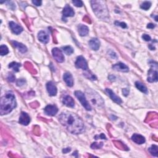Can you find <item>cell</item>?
<instances>
[{
    "label": "cell",
    "instance_id": "cell-26",
    "mask_svg": "<svg viewBox=\"0 0 158 158\" xmlns=\"http://www.w3.org/2000/svg\"><path fill=\"white\" fill-rule=\"evenodd\" d=\"M63 50L64 51V52L68 55H70L74 53L73 48L70 47V46H66V47H63Z\"/></svg>",
    "mask_w": 158,
    "mask_h": 158
},
{
    "label": "cell",
    "instance_id": "cell-19",
    "mask_svg": "<svg viewBox=\"0 0 158 158\" xmlns=\"http://www.w3.org/2000/svg\"><path fill=\"white\" fill-rule=\"evenodd\" d=\"M63 79L64 80L65 82L66 85H67L68 86H72L74 85V80L72 75H71L69 72H66L63 75Z\"/></svg>",
    "mask_w": 158,
    "mask_h": 158
},
{
    "label": "cell",
    "instance_id": "cell-14",
    "mask_svg": "<svg viewBox=\"0 0 158 158\" xmlns=\"http://www.w3.org/2000/svg\"><path fill=\"white\" fill-rule=\"evenodd\" d=\"M47 88L50 96H56L57 94V88L52 81H49L47 84Z\"/></svg>",
    "mask_w": 158,
    "mask_h": 158
},
{
    "label": "cell",
    "instance_id": "cell-40",
    "mask_svg": "<svg viewBox=\"0 0 158 158\" xmlns=\"http://www.w3.org/2000/svg\"><path fill=\"white\" fill-rule=\"evenodd\" d=\"M155 27V24H148L147 25V28H148V29H154Z\"/></svg>",
    "mask_w": 158,
    "mask_h": 158
},
{
    "label": "cell",
    "instance_id": "cell-12",
    "mask_svg": "<svg viewBox=\"0 0 158 158\" xmlns=\"http://www.w3.org/2000/svg\"><path fill=\"white\" fill-rule=\"evenodd\" d=\"M9 27L12 32L16 35H19L23 31V28L21 26L12 21L9 22Z\"/></svg>",
    "mask_w": 158,
    "mask_h": 158
},
{
    "label": "cell",
    "instance_id": "cell-35",
    "mask_svg": "<svg viewBox=\"0 0 158 158\" xmlns=\"http://www.w3.org/2000/svg\"><path fill=\"white\" fill-rule=\"evenodd\" d=\"M25 83V80L24 79H19L17 81V85L19 86H21L24 85Z\"/></svg>",
    "mask_w": 158,
    "mask_h": 158
},
{
    "label": "cell",
    "instance_id": "cell-2",
    "mask_svg": "<svg viewBox=\"0 0 158 158\" xmlns=\"http://www.w3.org/2000/svg\"><path fill=\"white\" fill-rule=\"evenodd\" d=\"M17 103L15 96L11 91L6 93L1 98L0 101V114H8L16 107Z\"/></svg>",
    "mask_w": 158,
    "mask_h": 158
},
{
    "label": "cell",
    "instance_id": "cell-25",
    "mask_svg": "<svg viewBox=\"0 0 158 158\" xmlns=\"http://www.w3.org/2000/svg\"><path fill=\"white\" fill-rule=\"evenodd\" d=\"M21 66L20 63H17L16 62H13L11 64H9V68L13 69L15 72H19V68Z\"/></svg>",
    "mask_w": 158,
    "mask_h": 158
},
{
    "label": "cell",
    "instance_id": "cell-13",
    "mask_svg": "<svg viewBox=\"0 0 158 158\" xmlns=\"http://www.w3.org/2000/svg\"><path fill=\"white\" fill-rule=\"evenodd\" d=\"M30 122V116L24 112H22L19 118V123L24 125H27Z\"/></svg>",
    "mask_w": 158,
    "mask_h": 158
},
{
    "label": "cell",
    "instance_id": "cell-16",
    "mask_svg": "<svg viewBox=\"0 0 158 158\" xmlns=\"http://www.w3.org/2000/svg\"><path fill=\"white\" fill-rule=\"evenodd\" d=\"M62 102L64 104L68 107H70V108H73L75 105L73 98L69 95H65L62 99Z\"/></svg>",
    "mask_w": 158,
    "mask_h": 158
},
{
    "label": "cell",
    "instance_id": "cell-18",
    "mask_svg": "<svg viewBox=\"0 0 158 158\" xmlns=\"http://www.w3.org/2000/svg\"><path fill=\"white\" fill-rule=\"evenodd\" d=\"M89 45L90 48L92 49L94 51H97L99 49L100 47V40L96 38H94L91 39L89 42Z\"/></svg>",
    "mask_w": 158,
    "mask_h": 158
},
{
    "label": "cell",
    "instance_id": "cell-4",
    "mask_svg": "<svg viewBox=\"0 0 158 158\" xmlns=\"http://www.w3.org/2000/svg\"><path fill=\"white\" fill-rule=\"evenodd\" d=\"M86 94L88 98L90 103L93 104L94 106L97 107V108H100V107H102L104 105V101L103 98L96 91L91 90H88L86 91Z\"/></svg>",
    "mask_w": 158,
    "mask_h": 158
},
{
    "label": "cell",
    "instance_id": "cell-17",
    "mask_svg": "<svg viewBox=\"0 0 158 158\" xmlns=\"http://www.w3.org/2000/svg\"><path fill=\"white\" fill-rule=\"evenodd\" d=\"M63 14V18L68 17H73L75 15V13L73 9L68 4L66 5L65 8H64Z\"/></svg>",
    "mask_w": 158,
    "mask_h": 158
},
{
    "label": "cell",
    "instance_id": "cell-24",
    "mask_svg": "<svg viewBox=\"0 0 158 158\" xmlns=\"http://www.w3.org/2000/svg\"><path fill=\"white\" fill-rule=\"evenodd\" d=\"M158 147L157 146L155 145H152L150 148H149L148 149V151L149 152L151 153V155L154 156L155 157H157V155H158Z\"/></svg>",
    "mask_w": 158,
    "mask_h": 158
},
{
    "label": "cell",
    "instance_id": "cell-23",
    "mask_svg": "<svg viewBox=\"0 0 158 158\" xmlns=\"http://www.w3.org/2000/svg\"><path fill=\"white\" fill-rule=\"evenodd\" d=\"M135 86L137 88L141 91V92H143L145 94L148 93V89L146 87V86L143 84H141V82H140V81H136Z\"/></svg>",
    "mask_w": 158,
    "mask_h": 158
},
{
    "label": "cell",
    "instance_id": "cell-29",
    "mask_svg": "<svg viewBox=\"0 0 158 158\" xmlns=\"http://www.w3.org/2000/svg\"><path fill=\"white\" fill-rule=\"evenodd\" d=\"M103 143H100V144H98V143H93L91 145V148L92 149H99L100 148L103 146Z\"/></svg>",
    "mask_w": 158,
    "mask_h": 158
},
{
    "label": "cell",
    "instance_id": "cell-31",
    "mask_svg": "<svg viewBox=\"0 0 158 158\" xmlns=\"http://www.w3.org/2000/svg\"><path fill=\"white\" fill-rule=\"evenodd\" d=\"M5 3H7V6L11 9L14 10L15 9H16V5L14 4L13 1H6Z\"/></svg>",
    "mask_w": 158,
    "mask_h": 158
},
{
    "label": "cell",
    "instance_id": "cell-15",
    "mask_svg": "<svg viewBox=\"0 0 158 158\" xmlns=\"http://www.w3.org/2000/svg\"><path fill=\"white\" fill-rule=\"evenodd\" d=\"M38 38L41 42L47 44L49 41V35L45 31H40L38 35Z\"/></svg>",
    "mask_w": 158,
    "mask_h": 158
},
{
    "label": "cell",
    "instance_id": "cell-1",
    "mask_svg": "<svg viewBox=\"0 0 158 158\" xmlns=\"http://www.w3.org/2000/svg\"><path fill=\"white\" fill-rule=\"evenodd\" d=\"M59 120L65 128L72 134H79L84 130V124L79 117L69 112H63L59 116Z\"/></svg>",
    "mask_w": 158,
    "mask_h": 158
},
{
    "label": "cell",
    "instance_id": "cell-21",
    "mask_svg": "<svg viewBox=\"0 0 158 158\" xmlns=\"http://www.w3.org/2000/svg\"><path fill=\"white\" fill-rule=\"evenodd\" d=\"M78 32L79 33V35L81 37L86 36L89 32V29L87 26H86L85 25L80 24L78 26Z\"/></svg>",
    "mask_w": 158,
    "mask_h": 158
},
{
    "label": "cell",
    "instance_id": "cell-9",
    "mask_svg": "<svg viewBox=\"0 0 158 158\" xmlns=\"http://www.w3.org/2000/svg\"><path fill=\"white\" fill-rule=\"evenodd\" d=\"M45 113L49 116H54L57 114L58 112V109L54 105H48L44 109Z\"/></svg>",
    "mask_w": 158,
    "mask_h": 158
},
{
    "label": "cell",
    "instance_id": "cell-33",
    "mask_svg": "<svg viewBox=\"0 0 158 158\" xmlns=\"http://www.w3.org/2000/svg\"><path fill=\"white\" fill-rule=\"evenodd\" d=\"M115 24L116 25H118V26H120L122 28H123V29H125L127 28V24L124 22H118V21H116L115 22Z\"/></svg>",
    "mask_w": 158,
    "mask_h": 158
},
{
    "label": "cell",
    "instance_id": "cell-30",
    "mask_svg": "<svg viewBox=\"0 0 158 158\" xmlns=\"http://www.w3.org/2000/svg\"><path fill=\"white\" fill-rule=\"evenodd\" d=\"M72 3L75 5L76 7H82L83 6V3L81 1H79V0H74L72 1Z\"/></svg>",
    "mask_w": 158,
    "mask_h": 158
},
{
    "label": "cell",
    "instance_id": "cell-32",
    "mask_svg": "<svg viewBox=\"0 0 158 158\" xmlns=\"http://www.w3.org/2000/svg\"><path fill=\"white\" fill-rule=\"evenodd\" d=\"M8 80L10 81V82H14L16 80V77L13 74H9L8 76Z\"/></svg>",
    "mask_w": 158,
    "mask_h": 158
},
{
    "label": "cell",
    "instance_id": "cell-39",
    "mask_svg": "<svg viewBox=\"0 0 158 158\" xmlns=\"http://www.w3.org/2000/svg\"><path fill=\"white\" fill-rule=\"evenodd\" d=\"M70 150H71V149L70 148H67L63 149V153H68V152L70 151Z\"/></svg>",
    "mask_w": 158,
    "mask_h": 158
},
{
    "label": "cell",
    "instance_id": "cell-27",
    "mask_svg": "<svg viewBox=\"0 0 158 158\" xmlns=\"http://www.w3.org/2000/svg\"><path fill=\"white\" fill-rule=\"evenodd\" d=\"M9 53V49L6 45H1L0 47V54L1 56L6 55Z\"/></svg>",
    "mask_w": 158,
    "mask_h": 158
},
{
    "label": "cell",
    "instance_id": "cell-37",
    "mask_svg": "<svg viewBox=\"0 0 158 158\" xmlns=\"http://www.w3.org/2000/svg\"><path fill=\"white\" fill-rule=\"evenodd\" d=\"M122 93H123V95L125 96H127L129 93V90L127 89V88H124V89L122 90Z\"/></svg>",
    "mask_w": 158,
    "mask_h": 158
},
{
    "label": "cell",
    "instance_id": "cell-10",
    "mask_svg": "<svg viewBox=\"0 0 158 158\" xmlns=\"http://www.w3.org/2000/svg\"><path fill=\"white\" fill-rule=\"evenodd\" d=\"M113 68L116 70L120 71V72H127L129 71V68L128 66L122 63H119L113 65Z\"/></svg>",
    "mask_w": 158,
    "mask_h": 158
},
{
    "label": "cell",
    "instance_id": "cell-36",
    "mask_svg": "<svg viewBox=\"0 0 158 158\" xmlns=\"http://www.w3.org/2000/svg\"><path fill=\"white\" fill-rule=\"evenodd\" d=\"M105 139L106 140V137L105 136V135L103 134H101L100 135H96L95 136V139Z\"/></svg>",
    "mask_w": 158,
    "mask_h": 158
},
{
    "label": "cell",
    "instance_id": "cell-8",
    "mask_svg": "<svg viewBox=\"0 0 158 158\" xmlns=\"http://www.w3.org/2000/svg\"><path fill=\"white\" fill-rule=\"evenodd\" d=\"M75 66L78 69H82L83 70H88V64L86 60L83 56H79L75 62Z\"/></svg>",
    "mask_w": 158,
    "mask_h": 158
},
{
    "label": "cell",
    "instance_id": "cell-28",
    "mask_svg": "<svg viewBox=\"0 0 158 158\" xmlns=\"http://www.w3.org/2000/svg\"><path fill=\"white\" fill-rule=\"evenodd\" d=\"M151 3L150 1H145L143 3L141 4L140 7H141V8L142 9H143V10H145V11H146V10L150 9V8L151 7Z\"/></svg>",
    "mask_w": 158,
    "mask_h": 158
},
{
    "label": "cell",
    "instance_id": "cell-34",
    "mask_svg": "<svg viewBox=\"0 0 158 158\" xmlns=\"http://www.w3.org/2000/svg\"><path fill=\"white\" fill-rule=\"evenodd\" d=\"M142 38L144 40L146 41V42H149V41H150L151 40V38L150 35H147V34H143V35Z\"/></svg>",
    "mask_w": 158,
    "mask_h": 158
},
{
    "label": "cell",
    "instance_id": "cell-38",
    "mask_svg": "<svg viewBox=\"0 0 158 158\" xmlns=\"http://www.w3.org/2000/svg\"><path fill=\"white\" fill-rule=\"evenodd\" d=\"M32 3L35 5H36V6H41V5H42V1H36V0H35V1H32Z\"/></svg>",
    "mask_w": 158,
    "mask_h": 158
},
{
    "label": "cell",
    "instance_id": "cell-5",
    "mask_svg": "<svg viewBox=\"0 0 158 158\" xmlns=\"http://www.w3.org/2000/svg\"><path fill=\"white\" fill-rule=\"evenodd\" d=\"M150 64L151 68L148 73V81L150 83L156 82L157 81V64L152 61H150Z\"/></svg>",
    "mask_w": 158,
    "mask_h": 158
},
{
    "label": "cell",
    "instance_id": "cell-11",
    "mask_svg": "<svg viewBox=\"0 0 158 158\" xmlns=\"http://www.w3.org/2000/svg\"><path fill=\"white\" fill-rule=\"evenodd\" d=\"M105 91H106V93L109 96V97L111 98V99L113 101H114L115 103H116L117 104H119L122 103V101L121 99L119 97V96H117L111 89L106 88Z\"/></svg>",
    "mask_w": 158,
    "mask_h": 158
},
{
    "label": "cell",
    "instance_id": "cell-6",
    "mask_svg": "<svg viewBox=\"0 0 158 158\" xmlns=\"http://www.w3.org/2000/svg\"><path fill=\"white\" fill-rule=\"evenodd\" d=\"M75 95L76 97L78 98V100L80 101V103L82 105L85 109L86 111H91V107L90 104L88 103V102L86 100L85 96L84 94V93L81 92L80 91H76L75 92Z\"/></svg>",
    "mask_w": 158,
    "mask_h": 158
},
{
    "label": "cell",
    "instance_id": "cell-20",
    "mask_svg": "<svg viewBox=\"0 0 158 158\" xmlns=\"http://www.w3.org/2000/svg\"><path fill=\"white\" fill-rule=\"evenodd\" d=\"M132 140H133L135 143L137 144H143L145 142V139L144 136H143L139 134H134V135L132 136Z\"/></svg>",
    "mask_w": 158,
    "mask_h": 158
},
{
    "label": "cell",
    "instance_id": "cell-3",
    "mask_svg": "<svg viewBox=\"0 0 158 158\" xmlns=\"http://www.w3.org/2000/svg\"><path fill=\"white\" fill-rule=\"evenodd\" d=\"M91 7L96 16L102 20L109 19V12L104 1H91Z\"/></svg>",
    "mask_w": 158,
    "mask_h": 158
},
{
    "label": "cell",
    "instance_id": "cell-22",
    "mask_svg": "<svg viewBox=\"0 0 158 158\" xmlns=\"http://www.w3.org/2000/svg\"><path fill=\"white\" fill-rule=\"evenodd\" d=\"M12 43L13 45V46L14 47H16V48L18 49V50L19 51V52L20 53H25L27 52V47H25V46L24 45H23L22 43H19V42H15V41H13L12 42Z\"/></svg>",
    "mask_w": 158,
    "mask_h": 158
},
{
    "label": "cell",
    "instance_id": "cell-7",
    "mask_svg": "<svg viewBox=\"0 0 158 158\" xmlns=\"http://www.w3.org/2000/svg\"><path fill=\"white\" fill-rule=\"evenodd\" d=\"M52 54L53 58L58 61V63H63L64 61V54L61 52V50L58 48H53L52 50Z\"/></svg>",
    "mask_w": 158,
    "mask_h": 158
},
{
    "label": "cell",
    "instance_id": "cell-41",
    "mask_svg": "<svg viewBox=\"0 0 158 158\" xmlns=\"http://www.w3.org/2000/svg\"><path fill=\"white\" fill-rule=\"evenodd\" d=\"M77 151H75V152H74L73 156H75L76 157H78V156L77 155Z\"/></svg>",
    "mask_w": 158,
    "mask_h": 158
}]
</instances>
